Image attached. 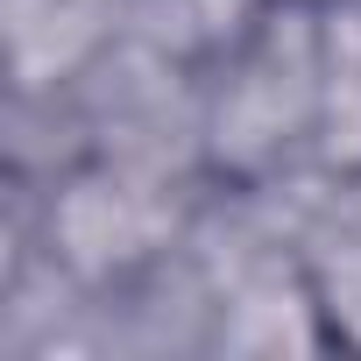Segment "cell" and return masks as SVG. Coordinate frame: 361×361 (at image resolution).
I'll return each instance as SVG.
<instances>
[{"label":"cell","mask_w":361,"mask_h":361,"mask_svg":"<svg viewBox=\"0 0 361 361\" xmlns=\"http://www.w3.org/2000/svg\"><path fill=\"white\" fill-rule=\"evenodd\" d=\"M213 185H276L319 170L326 22L319 0H269L255 29L199 71Z\"/></svg>","instance_id":"cell-1"},{"label":"cell","mask_w":361,"mask_h":361,"mask_svg":"<svg viewBox=\"0 0 361 361\" xmlns=\"http://www.w3.org/2000/svg\"><path fill=\"white\" fill-rule=\"evenodd\" d=\"M121 8H128V43L206 71L227 43H241L255 29L269 0H121Z\"/></svg>","instance_id":"cell-3"},{"label":"cell","mask_w":361,"mask_h":361,"mask_svg":"<svg viewBox=\"0 0 361 361\" xmlns=\"http://www.w3.org/2000/svg\"><path fill=\"white\" fill-rule=\"evenodd\" d=\"M298 269L333 347H361V170H319L298 199Z\"/></svg>","instance_id":"cell-2"}]
</instances>
